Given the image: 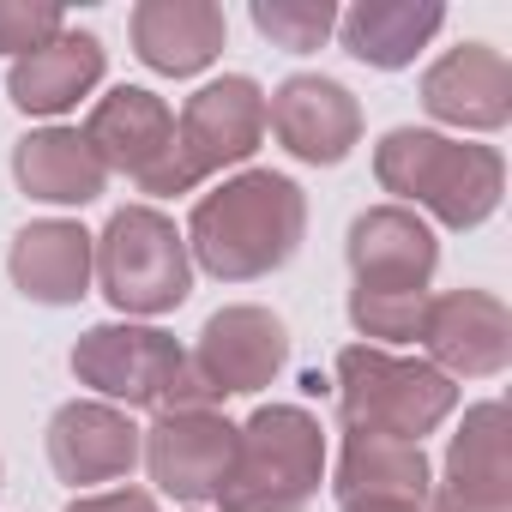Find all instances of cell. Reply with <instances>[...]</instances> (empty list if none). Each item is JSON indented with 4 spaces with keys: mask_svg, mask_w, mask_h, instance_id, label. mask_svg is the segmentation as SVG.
<instances>
[{
    "mask_svg": "<svg viewBox=\"0 0 512 512\" xmlns=\"http://www.w3.org/2000/svg\"><path fill=\"white\" fill-rule=\"evenodd\" d=\"M326 482V434L296 404H266L235 428L229 470L217 482L223 512H302Z\"/></svg>",
    "mask_w": 512,
    "mask_h": 512,
    "instance_id": "3",
    "label": "cell"
},
{
    "mask_svg": "<svg viewBox=\"0 0 512 512\" xmlns=\"http://www.w3.org/2000/svg\"><path fill=\"white\" fill-rule=\"evenodd\" d=\"M446 25L434 0H356L350 13H338V37L356 61L368 67H410L416 49Z\"/></svg>",
    "mask_w": 512,
    "mask_h": 512,
    "instance_id": "20",
    "label": "cell"
},
{
    "mask_svg": "<svg viewBox=\"0 0 512 512\" xmlns=\"http://www.w3.org/2000/svg\"><path fill=\"white\" fill-rule=\"evenodd\" d=\"M67 512H157V500L145 488H109V494H85Z\"/></svg>",
    "mask_w": 512,
    "mask_h": 512,
    "instance_id": "26",
    "label": "cell"
},
{
    "mask_svg": "<svg viewBox=\"0 0 512 512\" xmlns=\"http://www.w3.org/2000/svg\"><path fill=\"white\" fill-rule=\"evenodd\" d=\"M284 356H290V338H284V320L278 314H266V308H223L199 332L193 374L223 404L229 392H260V386H272L278 368H284Z\"/></svg>",
    "mask_w": 512,
    "mask_h": 512,
    "instance_id": "10",
    "label": "cell"
},
{
    "mask_svg": "<svg viewBox=\"0 0 512 512\" xmlns=\"http://www.w3.org/2000/svg\"><path fill=\"white\" fill-rule=\"evenodd\" d=\"M266 127L284 139L290 157L302 163H344L350 145L362 139V109L338 79L320 73H296L278 85V97L266 103Z\"/></svg>",
    "mask_w": 512,
    "mask_h": 512,
    "instance_id": "12",
    "label": "cell"
},
{
    "mask_svg": "<svg viewBox=\"0 0 512 512\" xmlns=\"http://www.w3.org/2000/svg\"><path fill=\"white\" fill-rule=\"evenodd\" d=\"M253 25H260L278 49L308 55L338 31V7L332 0H253Z\"/></svg>",
    "mask_w": 512,
    "mask_h": 512,
    "instance_id": "23",
    "label": "cell"
},
{
    "mask_svg": "<svg viewBox=\"0 0 512 512\" xmlns=\"http://www.w3.org/2000/svg\"><path fill=\"white\" fill-rule=\"evenodd\" d=\"M13 284L31 302L67 308L91 290V235L67 217H43L13 241Z\"/></svg>",
    "mask_w": 512,
    "mask_h": 512,
    "instance_id": "18",
    "label": "cell"
},
{
    "mask_svg": "<svg viewBox=\"0 0 512 512\" xmlns=\"http://www.w3.org/2000/svg\"><path fill=\"white\" fill-rule=\"evenodd\" d=\"M422 350L428 362L452 380V374H470V380H488L512 362V314L500 296L488 290H446V296H428V314H422Z\"/></svg>",
    "mask_w": 512,
    "mask_h": 512,
    "instance_id": "9",
    "label": "cell"
},
{
    "mask_svg": "<svg viewBox=\"0 0 512 512\" xmlns=\"http://www.w3.org/2000/svg\"><path fill=\"white\" fill-rule=\"evenodd\" d=\"M91 272L121 314H169L193 290L187 235L151 205H121L109 229L91 235Z\"/></svg>",
    "mask_w": 512,
    "mask_h": 512,
    "instance_id": "6",
    "label": "cell"
},
{
    "mask_svg": "<svg viewBox=\"0 0 512 512\" xmlns=\"http://www.w3.org/2000/svg\"><path fill=\"white\" fill-rule=\"evenodd\" d=\"M338 500L356 494H392V500H428V458L410 440H386V434H344L338 452V476H332Z\"/></svg>",
    "mask_w": 512,
    "mask_h": 512,
    "instance_id": "21",
    "label": "cell"
},
{
    "mask_svg": "<svg viewBox=\"0 0 512 512\" xmlns=\"http://www.w3.org/2000/svg\"><path fill=\"white\" fill-rule=\"evenodd\" d=\"M67 31V13L49 7V0H0V49H7L13 61L55 43Z\"/></svg>",
    "mask_w": 512,
    "mask_h": 512,
    "instance_id": "25",
    "label": "cell"
},
{
    "mask_svg": "<svg viewBox=\"0 0 512 512\" xmlns=\"http://www.w3.org/2000/svg\"><path fill=\"white\" fill-rule=\"evenodd\" d=\"M235 452V422L217 410H163L145 434V470L175 500H217V482Z\"/></svg>",
    "mask_w": 512,
    "mask_h": 512,
    "instance_id": "11",
    "label": "cell"
},
{
    "mask_svg": "<svg viewBox=\"0 0 512 512\" xmlns=\"http://www.w3.org/2000/svg\"><path fill=\"white\" fill-rule=\"evenodd\" d=\"M49 464L61 482H115L139 464V428L127 410L97 404V398H73L55 410L49 422Z\"/></svg>",
    "mask_w": 512,
    "mask_h": 512,
    "instance_id": "14",
    "label": "cell"
},
{
    "mask_svg": "<svg viewBox=\"0 0 512 512\" xmlns=\"http://www.w3.org/2000/svg\"><path fill=\"white\" fill-rule=\"evenodd\" d=\"M302 223H308V205H302V187L290 175L247 169L193 205L187 260H199L211 278H229V284L266 278L296 253Z\"/></svg>",
    "mask_w": 512,
    "mask_h": 512,
    "instance_id": "1",
    "label": "cell"
},
{
    "mask_svg": "<svg viewBox=\"0 0 512 512\" xmlns=\"http://www.w3.org/2000/svg\"><path fill=\"white\" fill-rule=\"evenodd\" d=\"M434 266V229L410 205H374L350 223V272L362 296H428Z\"/></svg>",
    "mask_w": 512,
    "mask_h": 512,
    "instance_id": "8",
    "label": "cell"
},
{
    "mask_svg": "<svg viewBox=\"0 0 512 512\" xmlns=\"http://www.w3.org/2000/svg\"><path fill=\"white\" fill-rule=\"evenodd\" d=\"M434 512H512V500H470V494L434 488Z\"/></svg>",
    "mask_w": 512,
    "mask_h": 512,
    "instance_id": "27",
    "label": "cell"
},
{
    "mask_svg": "<svg viewBox=\"0 0 512 512\" xmlns=\"http://www.w3.org/2000/svg\"><path fill=\"white\" fill-rule=\"evenodd\" d=\"M422 314H428V296H362V290H350V320H356L362 338L416 344L422 338Z\"/></svg>",
    "mask_w": 512,
    "mask_h": 512,
    "instance_id": "24",
    "label": "cell"
},
{
    "mask_svg": "<svg viewBox=\"0 0 512 512\" xmlns=\"http://www.w3.org/2000/svg\"><path fill=\"white\" fill-rule=\"evenodd\" d=\"M266 139V97L253 79L229 73V79H211L187 97L181 121H175V145L169 157L139 181L145 193H187L199 187L205 175H217L223 163H241L253 157V145Z\"/></svg>",
    "mask_w": 512,
    "mask_h": 512,
    "instance_id": "7",
    "label": "cell"
},
{
    "mask_svg": "<svg viewBox=\"0 0 512 512\" xmlns=\"http://www.w3.org/2000/svg\"><path fill=\"white\" fill-rule=\"evenodd\" d=\"M97 79H103V43L91 31H61L55 43H43V49L13 61L7 97L25 115H67Z\"/></svg>",
    "mask_w": 512,
    "mask_h": 512,
    "instance_id": "17",
    "label": "cell"
},
{
    "mask_svg": "<svg viewBox=\"0 0 512 512\" xmlns=\"http://www.w3.org/2000/svg\"><path fill=\"white\" fill-rule=\"evenodd\" d=\"M422 109L446 127H470V133L506 127L512 121V67H506V55L488 49V43L446 49L422 73Z\"/></svg>",
    "mask_w": 512,
    "mask_h": 512,
    "instance_id": "13",
    "label": "cell"
},
{
    "mask_svg": "<svg viewBox=\"0 0 512 512\" xmlns=\"http://www.w3.org/2000/svg\"><path fill=\"white\" fill-rule=\"evenodd\" d=\"M374 175L386 193L434 211L446 229H476L482 217H494L506 193V163L494 145H464L446 133H422V127L386 133L374 151Z\"/></svg>",
    "mask_w": 512,
    "mask_h": 512,
    "instance_id": "2",
    "label": "cell"
},
{
    "mask_svg": "<svg viewBox=\"0 0 512 512\" xmlns=\"http://www.w3.org/2000/svg\"><path fill=\"white\" fill-rule=\"evenodd\" d=\"M470 500H512V452H506V404H476L446 446V482Z\"/></svg>",
    "mask_w": 512,
    "mask_h": 512,
    "instance_id": "22",
    "label": "cell"
},
{
    "mask_svg": "<svg viewBox=\"0 0 512 512\" xmlns=\"http://www.w3.org/2000/svg\"><path fill=\"white\" fill-rule=\"evenodd\" d=\"M223 31H229L223 7H211V0H145V7H133V49L151 73H169V79L211 67L223 49Z\"/></svg>",
    "mask_w": 512,
    "mask_h": 512,
    "instance_id": "16",
    "label": "cell"
},
{
    "mask_svg": "<svg viewBox=\"0 0 512 512\" xmlns=\"http://www.w3.org/2000/svg\"><path fill=\"white\" fill-rule=\"evenodd\" d=\"M13 175L31 199H49V205H91L109 181V169L97 163V151L73 127H43V133L19 139Z\"/></svg>",
    "mask_w": 512,
    "mask_h": 512,
    "instance_id": "19",
    "label": "cell"
},
{
    "mask_svg": "<svg viewBox=\"0 0 512 512\" xmlns=\"http://www.w3.org/2000/svg\"><path fill=\"white\" fill-rule=\"evenodd\" d=\"M344 512H422V500H392V494H356V500H344Z\"/></svg>",
    "mask_w": 512,
    "mask_h": 512,
    "instance_id": "28",
    "label": "cell"
},
{
    "mask_svg": "<svg viewBox=\"0 0 512 512\" xmlns=\"http://www.w3.org/2000/svg\"><path fill=\"white\" fill-rule=\"evenodd\" d=\"M458 404V386L416 356H392L374 344H350L338 350V416L344 434H386V440H410L422 446V434H434Z\"/></svg>",
    "mask_w": 512,
    "mask_h": 512,
    "instance_id": "4",
    "label": "cell"
},
{
    "mask_svg": "<svg viewBox=\"0 0 512 512\" xmlns=\"http://www.w3.org/2000/svg\"><path fill=\"white\" fill-rule=\"evenodd\" d=\"M79 386L127 404V410H211L217 398L193 374V356L157 326H91L73 344Z\"/></svg>",
    "mask_w": 512,
    "mask_h": 512,
    "instance_id": "5",
    "label": "cell"
},
{
    "mask_svg": "<svg viewBox=\"0 0 512 512\" xmlns=\"http://www.w3.org/2000/svg\"><path fill=\"white\" fill-rule=\"evenodd\" d=\"M85 145L97 151L103 169H121V175L145 181V175L169 157V145H175V115H169L163 97H151V91H139V85H121V91H109V97L91 109Z\"/></svg>",
    "mask_w": 512,
    "mask_h": 512,
    "instance_id": "15",
    "label": "cell"
}]
</instances>
